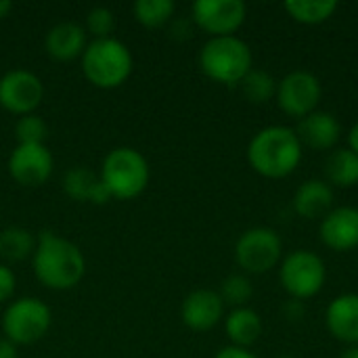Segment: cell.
<instances>
[{
  "label": "cell",
  "mask_w": 358,
  "mask_h": 358,
  "mask_svg": "<svg viewBox=\"0 0 358 358\" xmlns=\"http://www.w3.org/2000/svg\"><path fill=\"white\" fill-rule=\"evenodd\" d=\"M31 266L36 279L52 292L73 289L86 275V258L82 250L52 231H42L38 235Z\"/></svg>",
  "instance_id": "cell-1"
},
{
  "label": "cell",
  "mask_w": 358,
  "mask_h": 358,
  "mask_svg": "<svg viewBox=\"0 0 358 358\" xmlns=\"http://www.w3.org/2000/svg\"><path fill=\"white\" fill-rule=\"evenodd\" d=\"M302 149L294 128L266 126L252 136L248 162L252 170L264 178H285L300 166Z\"/></svg>",
  "instance_id": "cell-2"
},
{
  "label": "cell",
  "mask_w": 358,
  "mask_h": 358,
  "mask_svg": "<svg viewBox=\"0 0 358 358\" xmlns=\"http://www.w3.org/2000/svg\"><path fill=\"white\" fill-rule=\"evenodd\" d=\"M80 59L86 80L103 90H113L122 86L134 69L130 48L113 36L88 42Z\"/></svg>",
  "instance_id": "cell-3"
},
{
  "label": "cell",
  "mask_w": 358,
  "mask_h": 358,
  "mask_svg": "<svg viewBox=\"0 0 358 358\" xmlns=\"http://www.w3.org/2000/svg\"><path fill=\"white\" fill-rule=\"evenodd\" d=\"M252 48L245 40L237 36H220L210 38L199 50V67L201 71L227 86H239V82L254 69Z\"/></svg>",
  "instance_id": "cell-4"
},
{
  "label": "cell",
  "mask_w": 358,
  "mask_h": 358,
  "mask_svg": "<svg viewBox=\"0 0 358 358\" xmlns=\"http://www.w3.org/2000/svg\"><path fill=\"white\" fill-rule=\"evenodd\" d=\"M151 178L147 157L134 147L111 149L101 166V180L107 187L111 199L128 201L138 197Z\"/></svg>",
  "instance_id": "cell-5"
},
{
  "label": "cell",
  "mask_w": 358,
  "mask_h": 358,
  "mask_svg": "<svg viewBox=\"0 0 358 358\" xmlns=\"http://www.w3.org/2000/svg\"><path fill=\"white\" fill-rule=\"evenodd\" d=\"M52 325V313L46 302L38 298H17L2 315V331L15 346H29L40 342Z\"/></svg>",
  "instance_id": "cell-6"
},
{
  "label": "cell",
  "mask_w": 358,
  "mask_h": 358,
  "mask_svg": "<svg viewBox=\"0 0 358 358\" xmlns=\"http://www.w3.org/2000/svg\"><path fill=\"white\" fill-rule=\"evenodd\" d=\"M279 279L289 298L302 302L315 298L323 289L327 268L319 254L308 250H296L281 260Z\"/></svg>",
  "instance_id": "cell-7"
},
{
  "label": "cell",
  "mask_w": 358,
  "mask_h": 358,
  "mask_svg": "<svg viewBox=\"0 0 358 358\" xmlns=\"http://www.w3.org/2000/svg\"><path fill=\"white\" fill-rule=\"evenodd\" d=\"M283 256V241L275 229L254 227L241 233L235 243V260L243 273L264 275L273 271Z\"/></svg>",
  "instance_id": "cell-8"
},
{
  "label": "cell",
  "mask_w": 358,
  "mask_h": 358,
  "mask_svg": "<svg viewBox=\"0 0 358 358\" xmlns=\"http://www.w3.org/2000/svg\"><path fill=\"white\" fill-rule=\"evenodd\" d=\"M323 96L321 80L308 69H294L277 84V103L292 117H306L317 111Z\"/></svg>",
  "instance_id": "cell-9"
},
{
  "label": "cell",
  "mask_w": 358,
  "mask_h": 358,
  "mask_svg": "<svg viewBox=\"0 0 358 358\" xmlns=\"http://www.w3.org/2000/svg\"><path fill=\"white\" fill-rule=\"evenodd\" d=\"M248 6L241 0H197L191 6L193 23L210 34V38L235 36L245 23Z\"/></svg>",
  "instance_id": "cell-10"
},
{
  "label": "cell",
  "mask_w": 358,
  "mask_h": 358,
  "mask_svg": "<svg viewBox=\"0 0 358 358\" xmlns=\"http://www.w3.org/2000/svg\"><path fill=\"white\" fill-rule=\"evenodd\" d=\"M44 99L42 80L29 69H10L0 78V107L13 115L36 113Z\"/></svg>",
  "instance_id": "cell-11"
},
{
  "label": "cell",
  "mask_w": 358,
  "mask_h": 358,
  "mask_svg": "<svg viewBox=\"0 0 358 358\" xmlns=\"http://www.w3.org/2000/svg\"><path fill=\"white\" fill-rule=\"evenodd\" d=\"M6 168L17 185L38 189L50 178L55 159L46 145H17L8 155Z\"/></svg>",
  "instance_id": "cell-12"
},
{
  "label": "cell",
  "mask_w": 358,
  "mask_h": 358,
  "mask_svg": "<svg viewBox=\"0 0 358 358\" xmlns=\"http://www.w3.org/2000/svg\"><path fill=\"white\" fill-rule=\"evenodd\" d=\"M224 317V302L214 289L191 292L180 306V319L191 331H210Z\"/></svg>",
  "instance_id": "cell-13"
},
{
  "label": "cell",
  "mask_w": 358,
  "mask_h": 358,
  "mask_svg": "<svg viewBox=\"0 0 358 358\" xmlns=\"http://www.w3.org/2000/svg\"><path fill=\"white\" fill-rule=\"evenodd\" d=\"M323 245L334 252H350L358 248V208H334L319 227Z\"/></svg>",
  "instance_id": "cell-14"
},
{
  "label": "cell",
  "mask_w": 358,
  "mask_h": 358,
  "mask_svg": "<svg viewBox=\"0 0 358 358\" xmlns=\"http://www.w3.org/2000/svg\"><path fill=\"white\" fill-rule=\"evenodd\" d=\"M296 134L302 147H310L313 151H329L338 145L342 136V126L334 113L313 111L298 122Z\"/></svg>",
  "instance_id": "cell-15"
},
{
  "label": "cell",
  "mask_w": 358,
  "mask_h": 358,
  "mask_svg": "<svg viewBox=\"0 0 358 358\" xmlns=\"http://www.w3.org/2000/svg\"><path fill=\"white\" fill-rule=\"evenodd\" d=\"M329 334L348 346L358 344V294H342L334 298L325 310Z\"/></svg>",
  "instance_id": "cell-16"
},
{
  "label": "cell",
  "mask_w": 358,
  "mask_h": 358,
  "mask_svg": "<svg viewBox=\"0 0 358 358\" xmlns=\"http://www.w3.org/2000/svg\"><path fill=\"white\" fill-rule=\"evenodd\" d=\"M86 46V29L76 21H61L44 36V48L55 61H73L84 55Z\"/></svg>",
  "instance_id": "cell-17"
},
{
  "label": "cell",
  "mask_w": 358,
  "mask_h": 358,
  "mask_svg": "<svg viewBox=\"0 0 358 358\" xmlns=\"http://www.w3.org/2000/svg\"><path fill=\"white\" fill-rule=\"evenodd\" d=\"M61 185H63V193L73 201L105 206L111 199L107 187L101 180V174L92 172L86 166H73L71 170H67Z\"/></svg>",
  "instance_id": "cell-18"
},
{
  "label": "cell",
  "mask_w": 358,
  "mask_h": 358,
  "mask_svg": "<svg viewBox=\"0 0 358 358\" xmlns=\"http://www.w3.org/2000/svg\"><path fill=\"white\" fill-rule=\"evenodd\" d=\"M334 206V189L321 178L304 180L294 195V210L300 218H325Z\"/></svg>",
  "instance_id": "cell-19"
},
{
  "label": "cell",
  "mask_w": 358,
  "mask_h": 358,
  "mask_svg": "<svg viewBox=\"0 0 358 358\" xmlns=\"http://www.w3.org/2000/svg\"><path fill=\"white\" fill-rule=\"evenodd\" d=\"M224 331L231 340V346L248 350L262 336V319L256 310L248 306L233 308L224 319Z\"/></svg>",
  "instance_id": "cell-20"
},
{
  "label": "cell",
  "mask_w": 358,
  "mask_h": 358,
  "mask_svg": "<svg viewBox=\"0 0 358 358\" xmlns=\"http://www.w3.org/2000/svg\"><path fill=\"white\" fill-rule=\"evenodd\" d=\"M325 182L331 187L350 189L358 185V155L355 151L346 149H334L323 166Z\"/></svg>",
  "instance_id": "cell-21"
},
{
  "label": "cell",
  "mask_w": 358,
  "mask_h": 358,
  "mask_svg": "<svg viewBox=\"0 0 358 358\" xmlns=\"http://www.w3.org/2000/svg\"><path fill=\"white\" fill-rule=\"evenodd\" d=\"M38 237L23 227H6L0 231V260L23 262L34 256Z\"/></svg>",
  "instance_id": "cell-22"
},
{
  "label": "cell",
  "mask_w": 358,
  "mask_h": 358,
  "mask_svg": "<svg viewBox=\"0 0 358 358\" xmlns=\"http://www.w3.org/2000/svg\"><path fill=\"white\" fill-rule=\"evenodd\" d=\"M287 15L302 25H319L334 17L338 10L336 0H287Z\"/></svg>",
  "instance_id": "cell-23"
},
{
  "label": "cell",
  "mask_w": 358,
  "mask_h": 358,
  "mask_svg": "<svg viewBox=\"0 0 358 358\" xmlns=\"http://www.w3.org/2000/svg\"><path fill=\"white\" fill-rule=\"evenodd\" d=\"M134 19L147 27V29H157L168 25L174 19L176 4L172 0H138L132 6Z\"/></svg>",
  "instance_id": "cell-24"
},
{
  "label": "cell",
  "mask_w": 358,
  "mask_h": 358,
  "mask_svg": "<svg viewBox=\"0 0 358 358\" xmlns=\"http://www.w3.org/2000/svg\"><path fill=\"white\" fill-rule=\"evenodd\" d=\"M239 88L252 105H264L277 96V80L264 69H250V73L239 82Z\"/></svg>",
  "instance_id": "cell-25"
},
{
  "label": "cell",
  "mask_w": 358,
  "mask_h": 358,
  "mask_svg": "<svg viewBox=\"0 0 358 358\" xmlns=\"http://www.w3.org/2000/svg\"><path fill=\"white\" fill-rule=\"evenodd\" d=\"M218 296L222 298L224 306L243 308V306H248V302L254 296V285L248 275H229L222 281Z\"/></svg>",
  "instance_id": "cell-26"
},
{
  "label": "cell",
  "mask_w": 358,
  "mask_h": 358,
  "mask_svg": "<svg viewBox=\"0 0 358 358\" xmlns=\"http://www.w3.org/2000/svg\"><path fill=\"white\" fill-rule=\"evenodd\" d=\"M15 138H17V145H46L48 126L36 113L23 115L15 124Z\"/></svg>",
  "instance_id": "cell-27"
},
{
  "label": "cell",
  "mask_w": 358,
  "mask_h": 358,
  "mask_svg": "<svg viewBox=\"0 0 358 358\" xmlns=\"http://www.w3.org/2000/svg\"><path fill=\"white\" fill-rule=\"evenodd\" d=\"M86 34H90L94 40H105L111 38L115 31V15L107 6H94L86 15Z\"/></svg>",
  "instance_id": "cell-28"
},
{
  "label": "cell",
  "mask_w": 358,
  "mask_h": 358,
  "mask_svg": "<svg viewBox=\"0 0 358 358\" xmlns=\"http://www.w3.org/2000/svg\"><path fill=\"white\" fill-rule=\"evenodd\" d=\"M17 292V277L13 268H8L4 262H0V306L6 302H13V296Z\"/></svg>",
  "instance_id": "cell-29"
},
{
  "label": "cell",
  "mask_w": 358,
  "mask_h": 358,
  "mask_svg": "<svg viewBox=\"0 0 358 358\" xmlns=\"http://www.w3.org/2000/svg\"><path fill=\"white\" fill-rule=\"evenodd\" d=\"M283 315H285V319L289 321V323H298V321H302L304 319V304L300 302V300H287L285 302V306H283Z\"/></svg>",
  "instance_id": "cell-30"
},
{
  "label": "cell",
  "mask_w": 358,
  "mask_h": 358,
  "mask_svg": "<svg viewBox=\"0 0 358 358\" xmlns=\"http://www.w3.org/2000/svg\"><path fill=\"white\" fill-rule=\"evenodd\" d=\"M214 358H256L250 350H245V348H237V346H227V348H222V350H218L216 352V357Z\"/></svg>",
  "instance_id": "cell-31"
},
{
  "label": "cell",
  "mask_w": 358,
  "mask_h": 358,
  "mask_svg": "<svg viewBox=\"0 0 358 358\" xmlns=\"http://www.w3.org/2000/svg\"><path fill=\"white\" fill-rule=\"evenodd\" d=\"M0 358H19L17 346L13 342H8L6 338L0 340Z\"/></svg>",
  "instance_id": "cell-32"
},
{
  "label": "cell",
  "mask_w": 358,
  "mask_h": 358,
  "mask_svg": "<svg viewBox=\"0 0 358 358\" xmlns=\"http://www.w3.org/2000/svg\"><path fill=\"white\" fill-rule=\"evenodd\" d=\"M348 149L358 155V122L348 130Z\"/></svg>",
  "instance_id": "cell-33"
},
{
  "label": "cell",
  "mask_w": 358,
  "mask_h": 358,
  "mask_svg": "<svg viewBox=\"0 0 358 358\" xmlns=\"http://www.w3.org/2000/svg\"><path fill=\"white\" fill-rule=\"evenodd\" d=\"M15 8V4L10 0H0V21L6 19L10 15V10Z\"/></svg>",
  "instance_id": "cell-34"
},
{
  "label": "cell",
  "mask_w": 358,
  "mask_h": 358,
  "mask_svg": "<svg viewBox=\"0 0 358 358\" xmlns=\"http://www.w3.org/2000/svg\"><path fill=\"white\" fill-rule=\"evenodd\" d=\"M340 358H358V344L357 346H348V348L340 355Z\"/></svg>",
  "instance_id": "cell-35"
},
{
  "label": "cell",
  "mask_w": 358,
  "mask_h": 358,
  "mask_svg": "<svg viewBox=\"0 0 358 358\" xmlns=\"http://www.w3.org/2000/svg\"><path fill=\"white\" fill-rule=\"evenodd\" d=\"M279 358H294V357H279Z\"/></svg>",
  "instance_id": "cell-36"
}]
</instances>
